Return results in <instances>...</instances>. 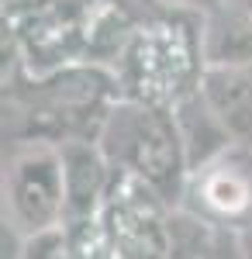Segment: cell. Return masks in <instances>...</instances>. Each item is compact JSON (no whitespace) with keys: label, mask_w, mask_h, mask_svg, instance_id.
Returning <instances> with one entry per match:
<instances>
[{"label":"cell","mask_w":252,"mask_h":259,"mask_svg":"<svg viewBox=\"0 0 252 259\" xmlns=\"http://www.w3.org/2000/svg\"><path fill=\"white\" fill-rule=\"evenodd\" d=\"M170 111H173L176 132H180V145H183V159H187V173L190 177L214 166L218 159L232 156V149L238 145L235 135L214 114V107L204 100L200 87L194 94H187L183 100H176Z\"/></svg>","instance_id":"obj_6"},{"label":"cell","mask_w":252,"mask_h":259,"mask_svg":"<svg viewBox=\"0 0 252 259\" xmlns=\"http://www.w3.org/2000/svg\"><path fill=\"white\" fill-rule=\"evenodd\" d=\"M173 245L166 259H204L207 245H211L214 235V225L197 214H173Z\"/></svg>","instance_id":"obj_10"},{"label":"cell","mask_w":252,"mask_h":259,"mask_svg":"<svg viewBox=\"0 0 252 259\" xmlns=\"http://www.w3.org/2000/svg\"><path fill=\"white\" fill-rule=\"evenodd\" d=\"M204 259H245L238 245V232H228V225H214V235Z\"/></svg>","instance_id":"obj_12"},{"label":"cell","mask_w":252,"mask_h":259,"mask_svg":"<svg viewBox=\"0 0 252 259\" xmlns=\"http://www.w3.org/2000/svg\"><path fill=\"white\" fill-rule=\"evenodd\" d=\"M245 7H249V11H252V0H245Z\"/></svg>","instance_id":"obj_13"},{"label":"cell","mask_w":252,"mask_h":259,"mask_svg":"<svg viewBox=\"0 0 252 259\" xmlns=\"http://www.w3.org/2000/svg\"><path fill=\"white\" fill-rule=\"evenodd\" d=\"M100 221L124 259H166L173 245L170 200L132 173L114 169Z\"/></svg>","instance_id":"obj_4"},{"label":"cell","mask_w":252,"mask_h":259,"mask_svg":"<svg viewBox=\"0 0 252 259\" xmlns=\"http://www.w3.org/2000/svg\"><path fill=\"white\" fill-rule=\"evenodd\" d=\"M62 152V173H66V228L94 221L107 204L111 190V162L104 159L97 142H66Z\"/></svg>","instance_id":"obj_5"},{"label":"cell","mask_w":252,"mask_h":259,"mask_svg":"<svg viewBox=\"0 0 252 259\" xmlns=\"http://www.w3.org/2000/svg\"><path fill=\"white\" fill-rule=\"evenodd\" d=\"M200 35L180 18L149 21L135 28L132 41L124 45V87L135 100L170 111L176 100L200 87Z\"/></svg>","instance_id":"obj_2"},{"label":"cell","mask_w":252,"mask_h":259,"mask_svg":"<svg viewBox=\"0 0 252 259\" xmlns=\"http://www.w3.org/2000/svg\"><path fill=\"white\" fill-rule=\"evenodd\" d=\"M200 56L204 69H232L252 66V11L245 0L214 7L200 28Z\"/></svg>","instance_id":"obj_7"},{"label":"cell","mask_w":252,"mask_h":259,"mask_svg":"<svg viewBox=\"0 0 252 259\" xmlns=\"http://www.w3.org/2000/svg\"><path fill=\"white\" fill-rule=\"evenodd\" d=\"M7 225L24 239L66 225V173L59 145L31 142L7 166Z\"/></svg>","instance_id":"obj_3"},{"label":"cell","mask_w":252,"mask_h":259,"mask_svg":"<svg viewBox=\"0 0 252 259\" xmlns=\"http://www.w3.org/2000/svg\"><path fill=\"white\" fill-rule=\"evenodd\" d=\"M94 142L104 152V159L111 162V169L145 180L170 204L176 200L183 180L190 177L173 111L166 107H155L135 97L114 100Z\"/></svg>","instance_id":"obj_1"},{"label":"cell","mask_w":252,"mask_h":259,"mask_svg":"<svg viewBox=\"0 0 252 259\" xmlns=\"http://www.w3.org/2000/svg\"><path fill=\"white\" fill-rule=\"evenodd\" d=\"M190 180H194V197L200 200V207L211 218L235 221L252 211V177L232 156L218 159L214 166L200 169Z\"/></svg>","instance_id":"obj_8"},{"label":"cell","mask_w":252,"mask_h":259,"mask_svg":"<svg viewBox=\"0 0 252 259\" xmlns=\"http://www.w3.org/2000/svg\"><path fill=\"white\" fill-rule=\"evenodd\" d=\"M21 259H79V249L69 228H52V232H41L35 239H24V256Z\"/></svg>","instance_id":"obj_11"},{"label":"cell","mask_w":252,"mask_h":259,"mask_svg":"<svg viewBox=\"0 0 252 259\" xmlns=\"http://www.w3.org/2000/svg\"><path fill=\"white\" fill-rule=\"evenodd\" d=\"M200 94L214 107L221 124L235 135V142L252 139V66L204 69Z\"/></svg>","instance_id":"obj_9"}]
</instances>
